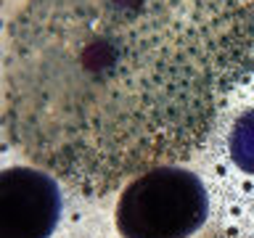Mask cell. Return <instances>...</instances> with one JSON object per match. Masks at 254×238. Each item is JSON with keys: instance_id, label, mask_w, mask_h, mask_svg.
<instances>
[{"instance_id": "cell-1", "label": "cell", "mask_w": 254, "mask_h": 238, "mask_svg": "<svg viewBox=\"0 0 254 238\" xmlns=\"http://www.w3.org/2000/svg\"><path fill=\"white\" fill-rule=\"evenodd\" d=\"M254 69V0H27L3 51V119L90 196L188 159Z\"/></svg>"}, {"instance_id": "cell-2", "label": "cell", "mask_w": 254, "mask_h": 238, "mask_svg": "<svg viewBox=\"0 0 254 238\" xmlns=\"http://www.w3.org/2000/svg\"><path fill=\"white\" fill-rule=\"evenodd\" d=\"M206 190L193 172L164 164L138 175L117 201L122 238H188L206 220Z\"/></svg>"}, {"instance_id": "cell-3", "label": "cell", "mask_w": 254, "mask_h": 238, "mask_svg": "<svg viewBox=\"0 0 254 238\" xmlns=\"http://www.w3.org/2000/svg\"><path fill=\"white\" fill-rule=\"evenodd\" d=\"M61 214V190L45 170L0 172V238H48Z\"/></svg>"}, {"instance_id": "cell-4", "label": "cell", "mask_w": 254, "mask_h": 238, "mask_svg": "<svg viewBox=\"0 0 254 238\" xmlns=\"http://www.w3.org/2000/svg\"><path fill=\"white\" fill-rule=\"evenodd\" d=\"M228 146H230V156H233L238 170L254 175V109L244 111L233 122Z\"/></svg>"}, {"instance_id": "cell-5", "label": "cell", "mask_w": 254, "mask_h": 238, "mask_svg": "<svg viewBox=\"0 0 254 238\" xmlns=\"http://www.w3.org/2000/svg\"><path fill=\"white\" fill-rule=\"evenodd\" d=\"M212 238H230V236H212Z\"/></svg>"}, {"instance_id": "cell-6", "label": "cell", "mask_w": 254, "mask_h": 238, "mask_svg": "<svg viewBox=\"0 0 254 238\" xmlns=\"http://www.w3.org/2000/svg\"><path fill=\"white\" fill-rule=\"evenodd\" d=\"M0 5H3V0H0Z\"/></svg>"}]
</instances>
